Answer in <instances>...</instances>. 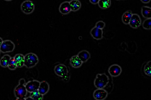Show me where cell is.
<instances>
[{
    "instance_id": "obj_1",
    "label": "cell",
    "mask_w": 151,
    "mask_h": 100,
    "mask_svg": "<svg viewBox=\"0 0 151 100\" xmlns=\"http://www.w3.org/2000/svg\"><path fill=\"white\" fill-rule=\"evenodd\" d=\"M25 81L24 79H21L19 84L15 87L14 90L15 95L17 100H25L27 94L25 86Z\"/></svg>"
},
{
    "instance_id": "obj_2",
    "label": "cell",
    "mask_w": 151,
    "mask_h": 100,
    "mask_svg": "<svg viewBox=\"0 0 151 100\" xmlns=\"http://www.w3.org/2000/svg\"><path fill=\"white\" fill-rule=\"evenodd\" d=\"M109 81V77L106 74H98L94 80V84L97 89L103 88L108 83Z\"/></svg>"
},
{
    "instance_id": "obj_3",
    "label": "cell",
    "mask_w": 151,
    "mask_h": 100,
    "mask_svg": "<svg viewBox=\"0 0 151 100\" xmlns=\"http://www.w3.org/2000/svg\"><path fill=\"white\" fill-rule=\"evenodd\" d=\"M24 66L28 68L35 66L39 62L37 56L33 53H29L24 56Z\"/></svg>"
},
{
    "instance_id": "obj_4",
    "label": "cell",
    "mask_w": 151,
    "mask_h": 100,
    "mask_svg": "<svg viewBox=\"0 0 151 100\" xmlns=\"http://www.w3.org/2000/svg\"><path fill=\"white\" fill-rule=\"evenodd\" d=\"M35 6L33 2L29 0L24 1L21 6V9L23 13L26 14L32 13L35 9Z\"/></svg>"
},
{
    "instance_id": "obj_5",
    "label": "cell",
    "mask_w": 151,
    "mask_h": 100,
    "mask_svg": "<svg viewBox=\"0 0 151 100\" xmlns=\"http://www.w3.org/2000/svg\"><path fill=\"white\" fill-rule=\"evenodd\" d=\"M14 43L9 40H6L3 42L0 47V51L5 53L12 52L15 48Z\"/></svg>"
},
{
    "instance_id": "obj_6",
    "label": "cell",
    "mask_w": 151,
    "mask_h": 100,
    "mask_svg": "<svg viewBox=\"0 0 151 100\" xmlns=\"http://www.w3.org/2000/svg\"><path fill=\"white\" fill-rule=\"evenodd\" d=\"M93 96L96 100H103L107 97L108 92L103 88H98L94 91Z\"/></svg>"
},
{
    "instance_id": "obj_7",
    "label": "cell",
    "mask_w": 151,
    "mask_h": 100,
    "mask_svg": "<svg viewBox=\"0 0 151 100\" xmlns=\"http://www.w3.org/2000/svg\"><path fill=\"white\" fill-rule=\"evenodd\" d=\"M141 24V20L140 16L137 14L133 13L129 24L133 28H137Z\"/></svg>"
},
{
    "instance_id": "obj_8",
    "label": "cell",
    "mask_w": 151,
    "mask_h": 100,
    "mask_svg": "<svg viewBox=\"0 0 151 100\" xmlns=\"http://www.w3.org/2000/svg\"><path fill=\"white\" fill-rule=\"evenodd\" d=\"M54 71L57 75L62 77L66 76L68 72L66 66L63 64H60L55 66Z\"/></svg>"
},
{
    "instance_id": "obj_9",
    "label": "cell",
    "mask_w": 151,
    "mask_h": 100,
    "mask_svg": "<svg viewBox=\"0 0 151 100\" xmlns=\"http://www.w3.org/2000/svg\"><path fill=\"white\" fill-rule=\"evenodd\" d=\"M40 82L39 81L34 80L28 82L25 84V86L27 92L31 93L38 90Z\"/></svg>"
},
{
    "instance_id": "obj_10",
    "label": "cell",
    "mask_w": 151,
    "mask_h": 100,
    "mask_svg": "<svg viewBox=\"0 0 151 100\" xmlns=\"http://www.w3.org/2000/svg\"><path fill=\"white\" fill-rule=\"evenodd\" d=\"M108 72L110 75L112 77H117L121 74L122 69L119 65L114 64L109 67Z\"/></svg>"
},
{
    "instance_id": "obj_11",
    "label": "cell",
    "mask_w": 151,
    "mask_h": 100,
    "mask_svg": "<svg viewBox=\"0 0 151 100\" xmlns=\"http://www.w3.org/2000/svg\"><path fill=\"white\" fill-rule=\"evenodd\" d=\"M103 31L102 29L99 28L95 26L92 28L90 31L91 36L94 39L99 40L103 37Z\"/></svg>"
},
{
    "instance_id": "obj_12",
    "label": "cell",
    "mask_w": 151,
    "mask_h": 100,
    "mask_svg": "<svg viewBox=\"0 0 151 100\" xmlns=\"http://www.w3.org/2000/svg\"><path fill=\"white\" fill-rule=\"evenodd\" d=\"M59 9L60 12L63 14L69 13L71 11L69 2L65 1L62 3L60 5Z\"/></svg>"
},
{
    "instance_id": "obj_13",
    "label": "cell",
    "mask_w": 151,
    "mask_h": 100,
    "mask_svg": "<svg viewBox=\"0 0 151 100\" xmlns=\"http://www.w3.org/2000/svg\"><path fill=\"white\" fill-rule=\"evenodd\" d=\"M83 62L77 55L72 56L70 59V63L73 67L77 68L81 67Z\"/></svg>"
},
{
    "instance_id": "obj_14",
    "label": "cell",
    "mask_w": 151,
    "mask_h": 100,
    "mask_svg": "<svg viewBox=\"0 0 151 100\" xmlns=\"http://www.w3.org/2000/svg\"><path fill=\"white\" fill-rule=\"evenodd\" d=\"M49 85L47 82L43 81L40 82L38 90L42 95L46 94L49 91Z\"/></svg>"
},
{
    "instance_id": "obj_15",
    "label": "cell",
    "mask_w": 151,
    "mask_h": 100,
    "mask_svg": "<svg viewBox=\"0 0 151 100\" xmlns=\"http://www.w3.org/2000/svg\"><path fill=\"white\" fill-rule=\"evenodd\" d=\"M69 2L71 11H77L81 8V4L79 0H72Z\"/></svg>"
},
{
    "instance_id": "obj_16",
    "label": "cell",
    "mask_w": 151,
    "mask_h": 100,
    "mask_svg": "<svg viewBox=\"0 0 151 100\" xmlns=\"http://www.w3.org/2000/svg\"><path fill=\"white\" fill-rule=\"evenodd\" d=\"M151 8L147 6H142L141 9V14L146 19L151 18Z\"/></svg>"
},
{
    "instance_id": "obj_17",
    "label": "cell",
    "mask_w": 151,
    "mask_h": 100,
    "mask_svg": "<svg viewBox=\"0 0 151 100\" xmlns=\"http://www.w3.org/2000/svg\"><path fill=\"white\" fill-rule=\"evenodd\" d=\"M17 67H21L24 66V57L21 54H18L14 57Z\"/></svg>"
},
{
    "instance_id": "obj_18",
    "label": "cell",
    "mask_w": 151,
    "mask_h": 100,
    "mask_svg": "<svg viewBox=\"0 0 151 100\" xmlns=\"http://www.w3.org/2000/svg\"><path fill=\"white\" fill-rule=\"evenodd\" d=\"M83 62H86L90 57V54L86 50H82L77 55Z\"/></svg>"
},
{
    "instance_id": "obj_19",
    "label": "cell",
    "mask_w": 151,
    "mask_h": 100,
    "mask_svg": "<svg viewBox=\"0 0 151 100\" xmlns=\"http://www.w3.org/2000/svg\"><path fill=\"white\" fill-rule=\"evenodd\" d=\"M132 13L130 10L125 12L122 16V19L123 23L125 24H129L132 16Z\"/></svg>"
},
{
    "instance_id": "obj_20",
    "label": "cell",
    "mask_w": 151,
    "mask_h": 100,
    "mask_svg": "<svg viewBox=\"0 0 151 100\" xmlns=\"http://www.w3.org/2000/svg\"><path fill=\"white\" fill-rule=\"evenodd\" d=\"M30 97L33 100H42L43 99V95L39 92L38 90L30 93Z\"/></svg>"
},
{
    "instance_id": "obj_21",
    "label": "cell",
    "mask_w": 151,
    "mask_h": 100,
    "mask_svg": "<svg viewBox=\"0 0 151 100\" xmlns=\"http://www.w3.org/2000/svg\"><path fill=\"white\" fill-rule=\"evenodd\" d=\"M10 56L8 55H5L1 57L0 60V65L4 67H8L9 61L11 58Z\"/></svg>"
},
{
    "instance_id": "obj_22",
    "label": "cell",
    "mask_w": 151,
    "mask_h": 100,
    "mask_svg": "<svg viewBox=\"0 0 151 100\" xmlns=\"http://www.w3.org/2000/svg\"><path fill=\"white\" fill-rule=\"evenodd\" d=\"M98 4L100 8L103 9H106L110 6L111 5V0H99Z\"/></svg>"
},
{
    "instance_id": "obj_23",
    "label": "cell",
    "mask_w": 151,
    "mask_h": 100,
    "mask_svg": "<svg viewBox=\"0 0 151 100\" xmlns=\"http://www.w3.org/2000/svg\"><path fill=\"white\" fill-rule=\"evenodd\" d=\"M144 71L145 73L147 75L150 76L151 75V61H148L144 67Z\"/></svg>"
},
{
    "instance_id": "obj_24",
    "label": "cell",
    "mask_w": 151,
    "mask_h": 100,
    "mask_svg": "<svg viewBox=\"0 0 151 100\" xmlns=\"http://www.w3.org/2000/svg\"><path fill=\"white\" fill-rule=\"evenodd\" d=\"M7 67L10 70H15L17 67L14 57H11Z\"/></svg>"
},
{
    "instance_id": "obj_25",
    "label": "cell",
    "mask_w": 151,
    "mask_h": 100,
    "mask_svg": "<svg viewBox=\"0 0 151 100\" xmlns=\"http://www.w3.org/2000/svg\"><path fill=\"white\" fill-rule=\"evenodd\" d=\"M142 26L145 29L150 30L151 29V18L146 19L143 22Z\"/></svg>"
},
{
    "instance_id": "obj_26",
    "label": "cell",
    "mask_w": 151,
    "mask_h": 100,
    "mask_svg": "<svg viewBox=\"0 0 151 100\" xmlns=\"http://www.w3.org/2000/svg\"><path fill=\"white\" fill-rule=\"evenodd\" d=\"M105 26V22L103 21H100L96 23L95 26L99 28L102 29L104 28Z\"/></svg>"
},
{
    "instance_id": "obj_27",
    "label": "cell",
    "mask_w": 151,
    "mask_h": 100,
    "mask_svg": "<svg viewBox=\"0 0 151 100\" xmlns=\"http://www.w3.org/2000/svg\"><path fill=\"white\" fill-rule=\"evenodd\" d=\"M90 3L93 4H98L99 0H89Z\"/></svg>"
},
{
    "instance_id": "obj_28",
    "label": "cell",
    "mask_w": 151,
    "mask_h": 100,
    "mask_svg": "<svg viewBox=\"0 0 151 100\" xmlns=\"http://www.w3.org/2000/svg\"><path fill=\"white\" fill-rule=\"evenodd\" d=\"M140 1L143 3L147 4L149 3L151 0H140Z\"/></svg>"
},
{
    "instance_id": "obj_29",
    "label": "cell",
    "mask_w": 151,
    "mask_h": 100,
    "mask_svg": "<svg viewBox=\"0 0 151 100\" xmlns=\"http://www.w3.org/2000/svg\"><path fill=\"white\" fill-rule=\"evenodd\" d=\"M3 42V40L0 37V47Z\"/></svg>"
},
{
    "instance_id": "obj_30",
    "label": "cell",
    "mask_w": 151,
    "mask_h": 100,
    "mask_svg": "<svg viewBox=\"0 0 151 100\" xmlns=\"http://www.w3.org/2000/svg\"></svg>"
}]
</instances>
